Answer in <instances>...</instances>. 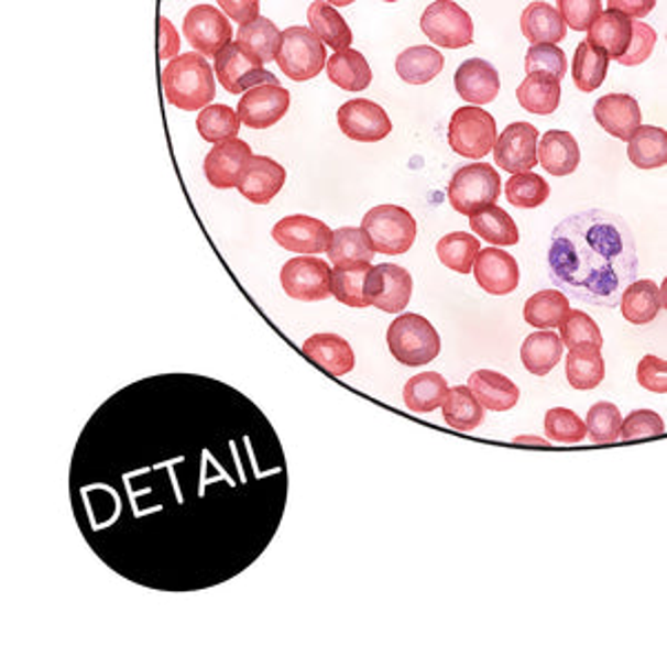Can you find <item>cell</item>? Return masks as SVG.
I'll return each mask as SVG.
<instances>
[{
	"mask_svg": "<svg viewBox=\"0 0 667 667\" xmlns=\"http://www.w3.org/2000/svg\"><path fill=\"white\" fill-rule=\"evenodd\" d=\"M479 252L481 241L470 232H452L436 243L438 261L459 274H472Z\"/></svg>",
	"mask_w": 667,
	"mask_h": 667,
	"instance_id": "60d3db41",
	"label": "cell"
},
{
	"mask_svg": "<svg viewBox=\"0 0 667 667\" xmlns=\"http://www.w3.org/2000/svg\"><path fill=\"white\" fill-rule=\"evenodd\" d=\"M538 139H540L538 130L529 123L507 125L494 145L496 165L510 174L532 172L538 165V158H536Z\"/></svg>",
	"mask_w": 667,
	"mask_h": 667,
	"instance_id": "2e32d148",
	"label": "cell"
},
{
	"mask_svg": "<svg viewBox=\"0 0 667 667\" xmlns=\"http://www.w3.org/2000/svg\"><path fill=\"white\" fill-rule=\"evenodd\" d=\"M183 32L189 41V45L196 50L200 56L216 58L222 47H228L232 43L234 30L228 21V17L222 14L214 6H196L185 14L183 21Z\"/></svg>",
	"mask_w": 667,
	"mask_h": 667,
	"instance_id": "7c38bea8",
	"label": "cell"
},
{
	"mask_svg": "<svg viewBox=\"0 0 667 667\" xmlns=\"http://www.w3.org/2000/svg\"><path fill=\"white\" fill-rule=\"evenodd\" d=\"M654 45H656V32L645 23H632V39L627 52L621 58H616V63L623 67L641 65L652 56Z\"/></svg>",
	"mask_w": 667,
	"mask_h": 667,
	"instance_id": "f5cc1de1",
	"label": "cell"
},
{
	"mask_svg": "<svg viewBox=\"0 0 667 667\" xmlns=\"http://www.w3.org/2000/svg\"><path fill=\"white\" fill-rule=\"evenodd\" d=\"M412 289H414V281L405 267L381 263V265H372L363 285V296L368 305L381 311L401 314L405 311L412 298Z\"/></svg>",
	"mask_w": 667,
	"mask_h": 667,
	"instance_id": "30bf717a",
	"label": "cell"
},
{
	"mask_svg": "<svg viewBox=\"0 0 667 667\" xmlns=\"http://www.w3.org/2000/svg\"><path fill=\"white\" fill-rule=\"evenodd\" d=\"M196 130L203 141L218 145L239 136L241 119L230 105H209L198 114Z\"/></svg>",
	"mask_w": 667,
	"mask_h": 667,
	"instance_id": "b9f144b4",
	"label": "cell"
},
{
	"mask_svg": "<svg viewBox=\"0 0 667 667\" xmlns=\"http://www.w3.org/2000/svg\"><path fill=\"white\" fill-rule=\"evenodd\" d=\"M303 354L331 376H346L354 370L357 359L352 346L339 334H314L303 343Z\"/></svg>",
	"mask_w": 667,
	"mask_h": 667,
	"instance_id": "7402d4cb",
	"label": "cell"
},
{
	"mask_svg": "<svg viewBox=\"0 0 667 667\" xmlns=\"http://www.w3.org/2000/svg\"><path fill=\"white\" fill-rule=\"evenodd\" d=\"M387 348L401 365L423 368L440 354V337L425 316L405 311L387 327Z\"/></svg>",
	"mask_w": 667,
	"mask_h": 667,
	"instance_id": "3957f363",
	"label": "cell"
},
{
	"mask_svg": "<svg viewBox=\"0 0 667 667\" xmlns=\"http://www.w3.org/2000/svg\"><path fill=\"white\" fill-rule=\"evenodd\" d=\"M521 32L532 45H556L566 39V23L554 6L532 3L521 17Z\"/></svg>",
	"mask_w": 667,
	"mask_h": 667,
	"instance_id": "4316f807",
	"label": "cell"
},
{
	"mask_svg": "<svg viewBox=\"0 0 667 667\" xmlns=\"http://www.w3.org/2000/svg\"><path fill=\"white\" fill-rule=\"evenodd\" d=\"M632 39V21L619 12L605 10L588 30V45L608 58H621Z\"/></svg>",
	"mask_w": 667,
	"mask_h": 667,
	"instance_id": "cb8c5ba5",
	"label": "cell"
},
{
	"mask_svg": "<svg viewBox=\"0 0 667 667\" xmlns=\"http://www.w3.org/2000/svg\"><path fill=\"white\" fill-rule=\"evenodd\" d=\"M252 156H254L252 147L241 139L218 143L205 156V163H203L205 178L216 189H232L239 185L241 172Z\"/></svg>",
	"mask_w": 667,
	"mask_h": 667,
	"instance_id": "ac0fdd59",
	"label": "cell"
},
{
	"mask_svg": "<svg viewBox=\"0 0 667 667\" xmlns=\"http://www.w3.org/2000/svg\"><path fill=\"white\" fill-rule=\"evenodd\" d=\"M501 196V176L490 163H472L459 167L448 185L450 205L463 214L474 216L488 205H496Z\"/></svg>",
	"mask_w": 667,
	"mask_h": 667,
	"instance_id": "52a82bcc",
	"label": "cell"
},
{
	"mask_svg": "<svg viewBox=\"0 0 667 667\" xmlns=\"http://www.w3.org/2000/svg\"><path fill=\"white\" fill-rule=\"evenodd\" d=\"M455 87L459 96L472 107L494 102L501 91V78L494 65L483 58L466 61L455 74Z\"/></svg>",
	"mask_w": 667,
	"mask_h": 667,
	"instance_id": "44dd1931",
	"label": "cell"
},
{
	"mask_svg": "<svg viewBox=\"0 0 667 667\" xmlns=\"http://www.w3.org/2000/svg\"><path fill=\"white\" fill-rule=\"evenodd\" d=\"M621 423H623V416H621L619 407L608 401L594 403L586 416V429L594 442L619 440Z\"/></svg>",
	"mask_w": 667,
	"mask_h": 667,
	"instance_id": "c3c4849f",
	"label": "cell"
},
{
	"mask_svg": "<svg viewBox=\"0 0 667 667\" xmlns=\"http://www.w3.org/2000/svg\"><path fill=\"white\" fill-rule=\"evenodd\" d=\"M636 381L641 387L665 394L667 392V363L654 354H647L638 361L636 368Z\"/></svg>",
	"mask_w": 667,
	"mask_h": 667,
	"instance_id": "db71d44e",
	"label": "cell"
},
{
	"mask_svg": "<svg viewBox=\"0 0 667 667\" xmlns=\"http://www.w3.org/2000/svg\"><path fill=\"white\" fill-rule=\"evenodd\" d=\"M608 65H610V58L605 54L592 50L586 41L579 43V47L575 52V61H572V76H575L577 87L588 94L599 89L608 76Z\"/></svg>",
	"mask_w": 667,
	"mask_h": 667,
	"instance_id": "f6af8a7d",
	"label": "cell"
},
{
	"mask_svg": "<svg viewBox=\"0 0 667 667\" xmlns=\"http://www.w3.org/2000/svg\"><path fill=\"white\" fill-rule=\"evenodd\" d=\"M234 43L243 52H248L252 58H256L261 65H267L270 61H276V52L281 45V32L270 19L259 17L254 23L239 28Z\"/></svg>",
	"mask_w": 667,
	"mask_h": 667,
	"instance_id": "8d00e7d4",
	"label": "cell"
},
{
	"mask_svg": "<svg viewBox=\"0 0 667 667\" xmlns=\"http://www.w3.org/2000/svg\"><path fill=\"white\" fill-rule=\"evenodd\" d=\"M525 72L527 74H547L561 83L568 72L566 52L556 45H532L525 54Z\"/></svg>",
	"mask_w": 667,
	"mask_h": 667,
	"instance_id": "681fc988",
	"label": "cell"
},
{
	"mask_svg": "<svg viewBox=\"0 0 667 667\" xmlns=\"http://www.w3.org/2000/svg\"><path fill=\"white\" fill-rule=\"evenodd\" d=\"M536 158L551 176L575 174L581 163V150L577 139L564 130H549L536 145Z\"/></svg>",
	"mask_w": 667,
	"mask_h": 667,
	"instance_id": "603a6c76",
	"label": "cell"
},
{
	"mask_svg": "<svg viewBox=\"0 0 667 667\" xmlns=\"http://www.w3.org/2000/svg\"><path fill=\"white\" fill-rule=\"evenodd\" d=\"M570 298L559 289H543L527 298L523 307V318L532 327L538 329H554L564 322L570 311Z\"/></svg>",
	"mask_w": 667,
	"mask_h": 667,
	"instance_id": "74e56055",
	"label": "cell"
},
{
	"mask_svg": "<svg viewBox=\"0 0 667 667\" xmlns=\"http://www.w3.org/2000/svg\"><path fill=\"white\" fill-rule=\"evenodd\" d=\"M630 163L638 170H656L667 163V134L663 128L641 125L627 141Z\"/></svg>",
	"mask_w": 667,
	"mask_h": 667,
	"instance_id": "d590c367",
	"label": "cell"
},
{
	"mask_svg": "<svg viewBox=\"0 0 667 667\" xmlns=\"http://www.w3.org/2000/svg\"><path fill=\"white\" fill-rule=\"evenodd\" d=\"M289 91L281 85H259L243 94L237 114L241 123L252 130H267L276 125L289 109Z\"/></svg>",
	"mask_w": 667,
	"mask_h": 667,
	"instance_id": "9a60e30c",
	"label": "cell"
},
{
	"mask_svg": "<svg viewBox=\"0 0 667 667\" xmlns=\"http://www.w3.org/2000/svg\"><path fill=\"white\" fill-rule=\"evenodd\" d=\"M276 63L287 78L305 83L316 78L325 69L327 52L320 39L309 28H287L285 32H281Z\"/></svg>",
	"mask_w": 667,
	"mask_h": 667,
	"instance_id": "5b68a950",
	"label": "cell"
},
{
	"mask_svg": "<svg viewBox=\"0 0 667 667\" xmlns=\"http://www.w3.org/2000/svg\"><path fill=\"white\" fill-rule=\"evenodd\" d=\"M547 274L568 298L603 309L616 307L638 274L627 222L599 207L564 218L549 239Z\"/></svg>",
	"mask_w": 667,
	"mask_h": 667,
	"instance_id": "6da1fadb",
	"label": "cell"
},
{
	"mask_svg": "<svg viewBox=\"0 0 667 667\" xmlns=\"http://www.w3.org/2000/svg\"><path fill=\"white\" fill-rule=\"evenodd\" d=\"M161 83L167 102L183 111L205 109L216 96L214 67H209L207 58L196 52H187L170 61L163 67Z\"/></svg>",
	"mask_w": 667,
	"mask_h": 667,
	"instance_id": "7a4b0ae2",
	"label": "cell"
},
{
	"mask_svg": "<svg viewBox=\"0 0 667 667\" xmlns=\"http://www.w3.org/2000/svg\"><path fill=\"white\" fill-rule=\"evenodd\" d=\"M442 418L459 431H472L483 423L485 407L477 401L468 385L450 387L442 401Z\"/></svg>",
	"mask_w": 667,
	"mask_h": 667,
	"instance_id": "f35d334b",
	"label": "cell"
},
{
	"mask_svg": "<svg viewBox=\"0 0 667 667\" xmlns=\"http://www.w3.org/2000/svg\"><path fill=\"white\" fill-rule=\"evenodd\" d=\"M559 339L570 352L603 350L601 327L583 309H570L559 325Z\"/></svg>",
	"mask_w": 667,
	"mask_h": 667,
	"instance_id": "ab89813d",
	"label": "cell"
},
{
	"mask_svg": "<svg viewBox=\"0 0 667 667\" xmlns=\"http://www.w3.org/2000/svg\"><path fill=\"white\" fill-rule=\"evenodd\" d=\"M594 121L610 136L630 141L641 128V107L630 94H608L594 102Z\"/></svg>",
	"mask_w": 667,
	"mask_h": 667,
	"instance_id": "ffe728a7",
	"label": "cell"
},
{
	"mask_svg": "<svg viewBox=\"0 0 667 667\" xmlns=\"http://www.w3.org/2000/svg\"><path fill=\"white\" fill-rule=\"evenodd\" d=\"M564 357V343L559 334L551 329H540L529 334L521 346V361L525 370L534 376H547Z\"/></svg>",
	"mask_w": 667,
	"mask_h": 667,
	"instance_id": "83f0119b",
	"label": "cell"
},
{
	"mask_svg": "<svg viewBox=\"0 0 667 667\" xmlns=\"http://www.w3.org/2000/svg\"><path fill=\"white\" fill-rule=\"evenodd\" d=\"M361 230L370 237L376 254L398 256L409 252L416 241V220L398 205H379L363 216Z\"/></svg>",
	"mask_w": 667,
	"mask_h": 667,
	"instance_id": "277c9868",
	"label": "cell"
},
{
	"mask_svg": "<svg viewBox=\"0 0 667 667\" xmlns=\"http://www.w3.org/2000/svg\"><path fill=\"white\" fill-rule=\"evenodd\" d=\"M665 434L663 418L652 409H636L623 423L619 436L623 440H638V438H654Z\"/></svg>",
	"mask_w": 667,
	"mask_h": 667,
	"instance_id": "816d5d0a",
	"label": "cell"
},
{
	"mask_svg": "<svg viewBox=\"0 0 667 667\" xmlns=\"http://www.w3.org/2000/svg\"><path fill=\"white\" fill-rule=\"evenodd\" d=\"M568 383L575 390H594L605 379V361L601 350L570 352L566 359Z\"/></svg>",
	"mask_w": 667,
	"mask_h": 667,
	"instance_id": "ee69618b",
	"label": "cell"
},
{
	"mask_svg": "<svg viewBox=\"0 0 667 667\" xmlns=\"http://www.w3.org/2000/svg\"><path fill=\"white\" fill-rule=\"evenodd\" d=\"M307 21H309V30L320 39L322 45H329L331 50L346 52L352 47L354 34L350 30V25L346 23V19L339 14V10L322 3H311L307 10Z\"/></svg>",
	"mask_w": 667,
	"mask_h": 667,
	"instance_id": "f1b7e54d",
	"label": "cell"
},
{
	"mask_svg": "<svg viewBox=\"0 0 667 667\" xmlns=\"http://www.w3.org/2000/svg\"><path fill=\"white\" fill-rule=\"evenodd\" d=\"M470 228L477 239H483L494 248H510L521 239L514 218L499 205H488L470 216Z\"/></svg>",
	"mask_w": 667,
	"mask_h": 667,
	"instance_id": "f546056e",
	"label": "cell"
},
{
	"mask_svg": "<svg viewBox=\"0 0 667 667\" xmlns=\"http://www.w3.org/2000/svg\"><path fill=\"white\" fill-rule=\"evenodd\" d=\"M287 172L270 156H252L241 172L237 189L254 205H267L283 189Z\"/></svg>",
	"mask_w": 667,
	"mask_h": 667,
	"instance_id": "d6986e66",
	"label": "cell"
},
{
	"mask_svg": "<svg viewBox=\"0 0 667 667\" xmlns=\"http://www.w3.org/2000/svg\"><path fill=\"white\" fill-rule=\"evenodd\" d=\"M516 442H534V445H545V440H540V438H536V436H518L516 438Z\"/></svg>",
	"mask_w": 667,
	"mask_h": 667,
	"instance_id": "680465c9",
	"label": "cell"
},
{
	"mask_svg": "<svg viewBox=\"0 0 667 667\" xmlns=\"http://www.w3.org/2000/svg\"><path fill=\"white\" fill-rule=\"evenodd\" d=\"M214 72L218 83L230 94H248L259 85H278L276 76L267 72L256 58L243 52L237 43L222 47L214 58Z\"/></svg>",
	"mask_w": 667,
	"mask_h": 667,
	"instance_id": "9c48e42d",
	"label": "cell"
},
{
	"mask_svg": "<svg viewBox=\"0 0 667 667\" xmlns=\"http://www.w3.org/2000/svg\"><path fill=\"white\" fill-rule=\"evenodd\" d=\"M181 50V36L170 19H158V58L161 61H174L178 58Z\"/></svg>",
	"mask_w": 667,
	"mask_h": 667,
	"instance_id": "11a10c76",
	"label": "cell"
},
{
	"mask_svg": "<svg viewBox=\"0 0 667 667\" xmlns=\"http://www.w3.org/2000/svg\"><path fill=\"white\" fill-rule=\"evenodd\" d=\"M325 69L329 80L346 91H363L372 83V67L357 50L337 52L327 61Z\"/></svg>",
	"mask_w": 667,
	"mask_h": 667,
	"instance_id": "1f68e13d",
	"label": "cell"
},
{
	"mask_svg": "<svg viewBox=\"0 0 667 667\" xmlns=\"http://www.w3.org/2000/svg\"><path fill=\"white\" fill-rule=\"evenodd\" d=\"M619 303L625 320H630L632 325H647L660 314L665 305V289L649 278L634 281L625 287Z\"/></svg>",
	"mask_w": 667,
	"mask_h": 667,
	"instance_id": "484cf974",
	"label": "cell"
},
{
	"mask_svg": "<svg viewBox=\"0 0 667 667\" xmlns=\"http://www.w3.org/2000/svg\"><path fill=\"white\" fill-rule=\"evenodd\" d=\"M423 34L438 47L461 50L474 41V23L455 0H436L420 17Z\"/></svg>",
	"mask_w": 667,
	"mask_h": 667,
	"instance_id": "ba28073f",
	"label": "cell"
},
{
	"mask_svg": "<svg viewBox=\"0 0 667 667\" xmlns=\"http://www.w3.org/2000/svg\"><path fill=\"white\" fill-rule=\"evenodd\" d=\"M505 198L518 209H534L549 198V185L543 176L532 172L512 174L505 185Z\"/></svg>",
	"mask_w": 667,
	"mask_h": 667,
	"instance_id": "bcb514c9",
	"label": "cell"
},
{
	"mask_svg": "<svg viewBox=\"0 0 667 667\" xmlns=\"http://www.w3.org/2000/svg\"><path fill=\"white\" fill-rule=\"evenodd\" d=\"M448 381L438 372H423L412 376L403 387V401L405 407L414 414H427L442 405L445 396H448Z\"/></svg>",
	"mask_w": 667,
	"mask_h": 667,
	"instance_id": "836d02e7",
	"label": "cell"
},
{
	"mask_svg": "<svg viewBox=\"0 0 667 667\" xmlns=\"http://www.w3.org/2000/svg\"><path fill=\"white\" fill-rule=\"evenodd\" d=\"M656 8V3L654 0H612V3H608V10H612V12H619V14H623L625 19H643V17H647L652 10Z\"/></svg>",
	"mask_w": 667,
	"mask_h": 667,
	"instance_id": "6f0895ef",
	"label": "cell"
},
{
	"mask_svg": "<svg viewBox=\"0 0 667 667\" xmlns=\"http://www.w3.org/2000/svg\"><path fill=\"white\" fill-rule=\"evenodd\" d=\"M468 387L477 396V401L485 409H492V412H507L521 398V392H518L516 383L512 379H507L505 374L494 372V370H477L470 376Z\"/></svg>",
	"mask_w": 667,
	"mask_h": 667,
	"instance_id": "d4e9b609",
	"label": "cell"
},
{
	"mask_svg": "<svg viewBox=\"0 0 667 667\" xmlns=\"http://www.w3.org/2000/svg\"><path fill=\"white\" fill-rule=\"evenodd\" d=\"M272 237L283 250L316 256V254L327 252L329 241H331V230L325 226L322 220H318L314 216L292 214L276 222Z\"/></svg>",
	"mask_w": 667,
	"mask_h": 667,
	"instance_id": "5bb4252c",
	"label": "cell"
},
{
	"mask_svg": "<svg viewBox=\"0 0 667 667\" xmlns=\"http://www.w3.org/2000/svg\"><path fill=\"white\" fill-rule=\"evenodd\" d=\"M516 98L529 114H554L561 102V83L547 74H527L516 89Z\"/></svg>",
	"mask_w": 667,
	"mask_h": 667,
	"instance_id": "4dcf8cb0",
	"label": "cell"
},
{
	"mask_svg": "<svg viewBox=\"0 0 667 667\" xmlns=\"http://www.w3.org/2000/svg\"><path fill=\"white\" fill-rule=\"evenodd\" d=\"M474 278L481 289L492 296H507L518 287L521 270L516 259L501 248H485L477 254Z\"/></svg>",
	"mask_w": 667,
	"mask_h": 667,
	"instance_id": "e0dca14e",
	"label": "cell"
},
{
	"mask_svg": "<svg viewBox=\"0 0 667 667\" xmlns=\"http://www.w3.org/2000/svg\"><path fill=\"white\" fill-rule=\"evenodd\" d=\"M339 128L341 132L359 143H376L387 139L392 132V121L387 117V111L368 98H357L348 100L339 107Z\"/></svg>",
	"mask_w": 667,
	"mask_h": 667,
	"instance_id": "4fadbf2b",
	"label": "cell"
},
{
	"mask_svg": "<svg viewBox=\"0 0 667 667\" xmlns=\"http://www.w3.org/2000/svg\"><path fill=\"white\" fill-rule=\"evenodd\" d=\"M556 10H559L564 23L575 32H588L592 23L603 14L601 0H559Z\"/></svg>",
	"mask_w": 667,
	"mask_h": 667,
	"instance_id": "f907efd6",
	"label": "cell"
},
{
	"mask_svg": "<svg viewBox=\"0 0 667 667\" xmlns=\"http://www.w3.org/2000/svg\"><path fill=\"white\" fill-rule=\"evenodd\" d=\"M329 263L337 265H352V263H372L374 248L370 237L361 228H339L331 232V241L327 248Z\"/></svg>",
	"mask_w": 667,
	"mask_h": 667,
	"instance_id": "d6a6232c",
	"label": "cell"
},
{
	"mask_svg": "<svg viewBox=\"0 0 667 667\" xmlns=\"http://www.w3.org/2000/svg\"><path fill=\"white\" fill-rule=\"evenodd\" d=\"M445 58L438 50L429 45H416L398 54L396 58V74L407 85H427L442 72Z\"/></svg>",
	"mask_w": 667,
	"mask_h": 667,
	"instance_id": "e575fe53",
	"label": "cell"
},
{
	"mask_svg": "<svg viewBox=\"0 0 667 667\" xmlns=\"http://www.w3.org/2000/svg\"><path fill=\"white\" fill-rule=\"evenodd\" d=\"M372 270V263H352V265H337L331 270V294L339 303L348 307H368L363 296L365 278Z\"/></svg>",
	"mask_w": 667,
	"mask_h": 667,
	"instance_id": "7bdbcfd3",
	"label": "cell"
},
{
	"mask_svg": "<svg viewBox=\"0 0 667 667\" xmlns=\"http://www.w3.org/2000/svg\"><path fill=\"white\" fill-rule=\"evenodd\" d=\"M545 434L556 442H581L588 436V429L575 409L551 407L545 414Z\"/></svg>",
	"mask_w": 667,
	"mask_h": 667,
	"instance_id": "7dc6e473",
	"label": "cell"
},
{
	"mask_svg": "<svg viewBox=\"0 0 667 667\" xmlns=\"http://www.w3.org/2000/svg\"><path fill=\"white\" fill-rule=\"evenodd\" d=\"M496 139V121L490 111L481 107H459L450 119L448 141L450 147L463 158L479 161L488 156L494 150Z\"/></svg>",
	"mask_w": 667,
	"mask_h": 667,
	"instance_id": "8992f818",
	"label": "cell"
},
{
	"mask_svg": "<svg viewBox=\"0 0 667 667\" xmlns=\"http://www.w3.org/2000/svg\"><path fill=\"white\" fill-rule=\"evenodd\" d=\"M281 285L294 300H325L331 296V267L318 256H296L283 265Z\"/></svg>",
	"mask_w": 667,
	"mask_h": 667,
	"instance_id": "8fae6325",
	"label": "cell"
},
{
	"mask_svg": "<svg viewBox=\"0 0 667 667\" xmlns=\"http://www.w3.org/2000/svg\"><path fill=\"white\" fill-rule=\"evenodd\" d=\"M218 8L230 14V19H234L237 23L241 25H250L259 19L261 14V6L256 3V0H248V3H234V0H220Z\"/></svg>",
	"mask_w": 667,
	"mask_h": 667,
	"instance_id": "9f6ffc18",
	"label": "cell"
}]
</instances>
